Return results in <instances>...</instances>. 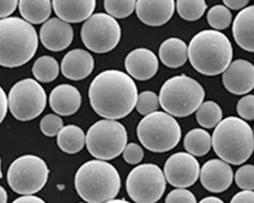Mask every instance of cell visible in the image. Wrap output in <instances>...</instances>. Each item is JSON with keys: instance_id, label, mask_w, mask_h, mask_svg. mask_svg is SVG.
I'll use <instances>...</instances> for the list:
<instances>
[{"instance_id": "cell-1", "label": "cell", "mask_w": 254, "mask_h": 203, "mask_svg": "<svg viewBox=\"0 0 254 203\" xmlns=\"http://www.w3.org/2000/svg\"><path fill=\"white\" fill-rule=\"evenodd\" d=\"M138 92L133 78L123 71L108 69L99 73L89 89L90 104L102 118L119 120L136 107Z\"/></svg>"}, {"instance_id": "cell-2", "label": "cell", "mask_w": 254, "mask_h": 203, "mask_svg": "<svg viewBox=\"0 0 254 203\" xmlns=\"http://www.w3.org/2000/svg\"><path fill=\"white\" fill-rule=\"evenodd\" d=\"M39 46L36 29L16 16L0 20V64L7 68L23 66L35 56Z\"/></svg>"}, {"instance_id": "cell-3", "label": "cell", "mask_w": 254, "mask_h": 203, "mask_svg": "<svg viewBox=\"0 0 254 203\" xmlns=\"http://www.w3.org/2000/svg\"><path fill=\"white\" fill-rule=\"evenodd\" d=\"M188 56L191 66L200 74L216 76L224 73L233 59L230 40L216 30L197 33L188 45Z\"/></svg>"}, {"instance_id": "cell-4", "label": "cell", "mask_w": 254, "mask_h": 203, "mask_svg": "<svg viewBox=\"0 0 254 203\" xmlns=\"http://www.w3.org/2000/svg\"><path fill=\"white\" fill-rule=\"evenodd\" d=\"M74 187L88 203H105L115 199L121 189V178L108 161L94 159L84 162L74 177Z\"/></svg>"}, {"instance_id": "cell-5", "label": "cell", "mask_w": 254, "mask_h": 203, "mask_svg": "<svg viewBox=\"0 0 254 203\" xmlns=\"http://www.w3.org/2000/svg\"><path fill=\"white\" fill-rule=\"evenodd\" d=\"M213 148L221 159L240 166L253 153L254 131L243 119L227 117L214 130Z\"/></svg>"}, {"instance_id": "cell-6", "label": "cell", "mask_w": 254, "mask_h": 203, "mask_svg": "<svg viewBox=\"0 0 254 203\" xmlns=\"http://www.w3.org/2000/svg\"><path fill=\"white\" fill-rule=\"evenodd\" d=\"M204 90L195 79L185 74L167 79L161 88L160 105L165 112L183 118L196 112L204 100Z\"/></svg>"}, {"instance_id": "cell-7", "label": "cell", "mask_w": 254, "mask_h": 203, "mask_svg": "<svg viewBox=\"0 0 254 203\" xmlns=\"http://www.w3.org/2000/svg\"><path fill=\"white\" fill-rule=\"evenodd\" d=\"M137 137L152 152H167L175 149L181 139V127L174 116L157 111L144 116L137 125Z\"/></svg>"}, {"instance_id": "cell-8", "label": "cell", "mask_w": 254, "mask_h": 203, "mask_svg": "<svg viewBox=\"0 0 254 203\" xmlns=\"http://www.w3.org/2000/svg\"><path fill=\"white\" fill-rule=\"evenodd\" d=\"M128 135L126 128L117 120L97 121L87 132V149L98 159L111 160L123 153Z\"/></svg>"}, {"instance_id": "cell-9", "label": "cell", "mask_w": 254, "mask_h": 203, "mask_svg": "<svg viewBox=\"0 0 254 203\" xmlns=\"http://www.w3.org/2000/svg\"><path fill=\"white\" fill-rule=\"evenodd\" d=\"M49 169L43 158L26 154L15 158L7 170V183L20 195H34L43 189L49 178Z\"/></svg>"}, {"instance_id": "cell-10", "label": "cell", "mask_w": 254, "mask_h": 203, "mask_svg": "<svg viewBox=\"0 0 254 203\" xmlns=\"http://www.w3.org/2000/svg\"><path fill=\"white\" fill-rule=\"evenodd\" d=\"M83 45L98 54L115 49L121 39V28L115 17L108 13H94L83 23L80 31Z\"/></svg>"}, {"instance_id": "cell-11", "label": "cell", "mask_w": 254, "mask_h": 203, "mask_svg": "<svg viewBox=\"0 0 254 203\" xmlns=\"http://www.w3.org/2000/svg\"><path fill=\"white\" fill-rule=\"evenodd\" d=\"M9 111L18 121H31L46 108L47 95L37 80L26 78L17 81L8 94Z\"/></svg>"}, {"instance_id": "cell-12", "label": "cell", "mask_w": 254, "mask_h": 203, "mask_svg": "<svg viewBox=\"0 0 254 203\" xmlns=\"http://www.w3.org/2000/svg\"><path fill=\"white\" fill-rule=\"evenodd\" d=\"M164 172L155 164L134 167L126 179V191L135 203H156L166 189Z\"/></svg>"}, {"instance_id": "cell-13", "label": "cell", "mask_w": 254, "mask_h": 203, "mask_svg": "<svg viewBox=\"0 0 254 203\" xmlns=\"http://www.w3.org/2000/svg\"><path fill=\"white\" fill-rule=\"evenodd\" d=\"M200 170L198 160L189 152H176L170 155L164 166L167 182L176 188L194 185L200 177Z\"/></svg>"}, {"instance_id": "cell-14", "label": "cell", "mask_w": 254, "mask_h": 203, "mask_svg": "<svg viewBox=\"0 0 254 203\" xmlns=\"http://www.w3.org/2000/svg\"><path fill=\"white\" fill-rule=\"evenodd\" d=\"M222 80L231 94L246 95L254 89V65L244 59L233 61L223 73Z\"/></svg>"}, {"instance_id": "cell-15", "label": "cell", "mask_w": 254, "mask_h": 203, "mask_svg": "<svg viewBox=\"0 0 254 203\" xmlns=\"http://www.w3.org/2000/svg\"><path fill=\"white\" fill-rule=\"evenodd\" d=\"M42 45L52 52H60L70 46L73 40V29L69 23L59 17L48 19L40 29Z\"/></svg>"}, {"instance_id": "cell-16", "label": "cell", "mask_w": 254, "mask_h": 203, "mask_svg": "<svg viewBox=\"0 0 254 203\" xmlns=\"http://www.w3.org/2000/svg\"><path fill=\"white\" fill-rule=\"evenodd\" d=\"M201 185L211 193H221L229 189L234 179L232 167L223 159H209L200 170Z\"/></svg>"}, {"instance_id": "cell-17", "label": "cell", "mask_w": 254, "mask_h": 203, "mask_svg": "<svg viewBox=\"0 0 254 203\" xmlns=\"http://www.w3.org/2000/svg\"><path fill=\"white\" fill-rule=\"evenodd\" d=\"M136 15L141 23L150 27H161L175 12L174 0H137Z\"/></svg>"}, {"instance_id": "cell-18", "label": "cell", "mask_w": 254, "mask_h": 203, "mask_svg": "<svg viewBox=\"0 0 254 203\" xmlns=\"http://www.w3.org/2000/svg\"><path fill=\"white\" fill-rule=\"evenodd\" d=\"M125 69L132 78L137 80H149L159 70V60L156 54L146 48H137L126 56Z\"/></svg>"}, {"instance_id": "cell-19", "label": "cell", "mask_w": 254, "mask_h": 203, "mask_svg": "<svg viewBox=\"0 0 254 203\" xmlns=\"http://www.w3.org/2000/svg\"><path fill=\"white\" fill-rule=\"evenodd\" d=\"M95 60L91 53L83 49H73L61 61V73L70 80H81L91 75Z\"/></svg>"}, {"instance_id": "cell-20", "label": "cell", "mask_w": 254, "mask_h": 203, "mask_svg": "<svg viewBox=\"0 0 254 203\" xmlns=\"http://www.w3.org/2000/svg\"><path fill=\"white\" fill-rule=\"evenodd\" d=\"M97 0H52L56 15L69 24L86 22L96 9Z\"/></svg>"}, {"instance_id": "cell-21", "label": "cell", "mask_w": 254, "mask_h": 203, "mask_svg": "<svg viewBox=\"0 0 254 203\" xmlns=\"http://www.w3.org/2000/svg\"><path fill=\"white\" fill-rule=\"evenodd\" d=\"M49 104L51 109L59 116H71L81 106V95L79 91L67 84L55 87L50 96Z\"/></svg>"}, {"instance_id": "cell-22", "label": "cell", "mask_w": 254, "mask_h": 203, "mask_svg": "<svg viewBox=\"0 0 254 203\" xmlns=\"http://www.w3.org/2000/svg\"><path fill=\"white\" fill-rule=\"evenodd\" d=\"M232 32L240 48L254 53V5L240 10L233 22Z\"/></svg>"}, {"instance_id": "cell-23", "label": "cell", "mask_w": 254, "mask_h": 203, "mask_svg": "<svg viewBox=\"0 0 254 203\" xmlns=\"http://www.w3.org/2000/svg\"><path fill=\"white\" fill-rule=\"evenodd\" d=\"M159 57L165 66L169 68H179L189 59L188 46L179 38H169L161 44Z\"/></svg>"}, {"instance_id": "cell-24", "label": "cell", "mask_w": 254, "mask_h": 203, "mask_svg": "<svg viewBox=\"0 0 254 203\" xmlns=\"http://www.w3.org/2000/svg\"><path fill=\"white\" fill-rule=\"evenodd\" d=\"M18 10L30 24H44L51 15L52 2L51 0H19Z\"/></svg>"}, {"instance_id": "cell-25", "label": "cell", "mask_w": 254, "mask_h": 203, "mask_svg": "<svg viewBox=\"0 0 254 203\" xmlns=\"http://www.w3.org/2000/svg\"><path fill=\"white\" fill-rule=\"evenodd\" d=\"M87 144V135L83 130L73 124L63 127L57 135V145L65 153L74 154L79 152Z\"/></svg>"}, {"instance_id": "cell-26", "label": "cell", "mask_w": 254, "mask_h": 203, "mask_svg": "<svg viewBox=\"0 0 254 203\" xmlns=\"http://www.w3.org/2000/svg\"><path fill=\"white\" fill-rule=\"evenodd\" d=\"M213 147V137L200 128L190 130L184 137V149L194 156H203Z\"/></svg>"}, {"instance_id": "cell-27", "label": "cell", "mask_w": 254, "mask_h": 203, "mask_svg": "<svg viewBox=\"0 0 254 203\" xmlns=\"http://www.w3.org/2000/svg\"><path fill=\"white\" fill-rule=\"evenodd\" d=\"M59 70L57 60L49 55L39 57L32 68L34 77L44 84H49L55 80L59 75Z\"/></svg>"}, {"instance_id": "cell-28", "label": "cell", "mask_w": 254, "mask_h": 203, "mask_svg": "<svg viewBox=\"0 0 254 203\" xmlns=\"http://www.w3.org/2000/svg\"><path fill=\"white\" fill-rule=\"evenodd\" d=\"M195 118L197 123L206 129L217 127L223 118V111L219 104L214 101L203 102L196 111Z\"/></svg>"}, {"instance_id": "cell-29", "label": "cell", "mask_w": 254, "mask_h": 203, "mask_svg": "<svg viewBox=\"0 0 254 203\" xmlns=\"http://www.w3.org/2000/svg\"><path fill=\"white\" fill-rule=\"evenodd\" d=\"M207 5L205 0H177L176 9L181 18L195 22L204 14Z\"/></svg>"}, {"instance_id": "cell-30", "label": "cell", "mask_w": 254, "mask_h": 203, "mask_svg": "<svg viewBox=\"0 0 254 203\" xmlns=\"http://www.w3.org/2000/svg\"><path fill=\"white\" fill-rule=\"evenodd\" d=\"M208 25L216 31L226 30L232 23V12L225 5H215L207 11Z\"/></svg>"}, {"instance_id": "cell-31", "label": "cell", "mask_w": 254, "mask_h": 203, "mask_svg": "<svg viewBox=\"0 0 254 203\" xmlns=\"http://www.w3.org/2000/svg\"><path fill=\"white\" fill-rule=\"evenodd\" d=\"M137 0H104L106 12L115 18L128 17L136 8Z\"/></svg>"}, {"instance_id": "cell-32", "label": "cell", "mask_w": 254, "mask_h": 203, "mask_svg": "<svg viewBox=\"0 0 254 203\" xmlns=\"http://www.w3.org/2000/svg\"><path fill=\"white\" fill-rule=\"evenodd\" d=\"M160 106V99L156 93L152 91H144L138 94L135 108L140 115L147 116L157 112Z\"/></svg>"}, {"instance_id": "cell-33", "label": "cell", "mask_w": 254, "mask_h": 203, "mask_svg": "<svg viewBox=\"0 0 254 203\" xmlns=\"http://www.w3.org/2000/svg\"><path fill=\"white\" fill-rule=\"evenodd\" d=\"M63 126V120L60 116L55 114H48L42 118L40 122V129L45 136L54 137L57 136Z\"/></svg>"}, {"instance_id": "cell-34", "label": "cell", "mask_w": 254, "mask_h": 203, "mask_svg": "<svg viewBox=\"0 0 254 203\" xmlns=\"http://www.w3.org/2000/svg\"><path fill=\"white\" fill-rule=\"evenodd\" d=\"M235 182L242 190H254V166L244 165L235 174Z\"/></svg>"}, {"instance_id": "cell-35", "label": "cell", "mask_w": 254, "mask_h": 203, "mask_svg": "<svg viewBox=\"0 0 254 203\" xmlns=\"http://www.w3.org/2000/svg\"><path fill=\"white\" fill-rule=\"evenodd\" d=\"M165 203H197L194 194L185 188L172 190L166 197Z\"/></svg>"}, {"instance_id": "cell-36", "label": "cell", "mask_w": 254, "mask_h": 203, "mask_svg": "<svg viewBox=\"0 0 254 203\" xmlns=\"http://www.w3.org/2000/svg\"><path fill=\"white\" fill-rule=\"evenodd\" d=\"M237 113L244 120H254V95H247L238 102Z\"/></svg>"}, {"instance_id": "cell-37", "label": "cell", "mask_w": 254, "mask_h": 203, "mask_svg": "<svg viewBox=\"0 0 254 203\" xmlns=\"http://www.w3.org/2000/svg\"><path fill=\"white\" fill-rule=\"evenodd\" d=\"M144 152L140 146L134 142L128 144L126 146L123 152V158L129 165H137L142 160Z\"/></svg>"}, {"instance_id": "cell-38", "label": "cell", "mask_w": 254, "mask_h": 203, "mask_svg": "<svg viewBox=\"0 0 254 203\" xmlns=\"http://www.w3.org/2000/svg\"><path fill=\"white\" fill-rule=\"evenodd\" d=\"M18 3L19 0H0V16L1 18L9 17V15L15 11Z\"/></svg>"}, {"instance_id": "cell-39", "label": "cell", "mask_w": 254, "mask_h": 203, "mask_svg": "<svg viewBox=\"0 0 254 203\" xmlns=\"http://www.w3.org/2000/svg\"><path fill=\"white\" fill-rule=\"evenodd\" d=\"M230 203H254V191L243 190L238 192L232 198Z\"/></svg>"}, {"instance_id": "cell-40", "label": "cell", "mask_w": 254, "mask_h": 203, "mask_svg": "<svg viewBox=\"0 0 254 203\" xmlns=\"http://www.w3.org/2000/svg\"><path fill=\"white\" fill-rule=\"evenodd\" d=\"M7 110H9V102L8 96H6L3 89H0V122H3Z\"/></svg>"}, {"instance_id": "cell-41", "label": "cell", "mask_w": 254, "mask_h": 203, "mask_svg": "<svg viewBox=\"0 0 254 203\" xmlns=\"http://www.w3.org/2000/svg\"><path fill=\"white\" fill-rule=\"evenodd\" d=\"M223 2L225 6L232 10H239L248 4L249 0H223Z\"/></svg>"}, {"instance_id": "cell-42", "label": "cell", "mask_w": 254, "mask_h": 203, "mask_svg": "<svg viewBox=\"0 0 254 203\" xmlns=\"http://www.w3.org/2000/svg\"><path fill=\"white\" fill-rule=\"evenodd\" d=\"M11 203H46V202L42 198L35 195H23L13 200Z\"/></svg>"}, {"instance_id": "cell-43", "label": "cell", "mask_w": 254, "mask_h": 203, "mask_svg": "<svg viewBox=\"0 0 254 203\" xmlns=\"http://www.w3.org/2000/svg\"><path fill=\"white\" fill-rule=\"evenodd\" d=\"M199 203H225L222 199L215 196H207L199 201Z\"/></svg>"}, {"instance_id": "cell-44", "label": "cell", "mask_w": 254, "mask_h": 203, "mask_svg": "<svg viewBox=\"0 0 254 203\" xmlns=\"http://www.w3.org/2000/svg\"><path fill=\"white\" fill-rule=\"evenodd\" d=\"M7 192L6 190L1 186L0 187V203H6L7 202Z\"/></svg>"}, {"instance_id": "cell-45", "label": "cell", "mask_w": 254, "mask_h": 203, "mask_svg": "<svg viewBox=\"0 0 254 203\" xmlns=\"http://www.w3.org/2000/svg\"><path fill=\"white\" fill-rule=\"evenodd\" d=\"M105 203H131L129 201H126L125 199H112L110 201H107Z\"/></svg>"}, {"instance_id": "cell-46", "label": "cell", "mask_w": 254, "mask_h": 203, "mask_svg": "<svg viewBox=\"0 0 254 203\" xmlns=\"http://www.w3.org/2000/svg\"><path fill=\"white\" fill-rule=\"evenodd\" d=\"M79 203H84V202H79Z\"/></svg>"}]
</instances>
